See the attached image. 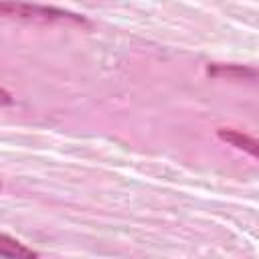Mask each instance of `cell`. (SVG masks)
Segmentation results:
<instances>
[{
  "mask_svg": "<svg viewBox=\"0 0 259 259\" xmlns=\"http://www.w3.org/2000/svg\"><path fill=\"white\" fill-rule=\"evenodd\" d=\"M0 186H2V182H0Z\"/></svg>",
  "mask_w": 259,
  "mask_h": 259,
  "instance_id": "obj_6",
  "label": "cell"
},
{
  "mask_svg": "<svg viewBox=\"0 0 259 259\" xmlns=\"http://www.w3.org/2000/svg\"><path fill=\"white\" fill-rule=\"evenodd\" d=\"M0 257L6 259H30V257H38V253L30 247H26L24 243H20L18 239L0 233Z\"/></svg>",
  "mask_w": 259,
  "mask_h": 259,
  "instance_id": "obj_3",
  "label": "cell"
},
{
  "mask_svg": "<svg viewBox=\"0 0 259 259\" xmlns=\"http://www.w3.org/2000/svg\"><path fill=\"white\" fill-rule=\"evenodd\" d=\"M14 103V97L4 89V87H0V107H4V105H12Z\"/></svg>",
  "mask_w": 259,
  "mask_h": 259,
  "instance_id": "obj_5",
  "label": "cell"
},
{
  "mask_svg": "<svg viewBox=\"0 0 259 259\" xmlns=\"http://www.w3.org/2000/svg\"><path fill=\"white\" fill-rule=\"evenodd\" d=\"M0 16L12 20H24V22H38V24H53V22L87 24V18L75 12L55 6L34 4V2H22V0H0Z\"/></svg>",
  "mask_w": 259,
  "mask_h": 259,
  "instance_id": "obj_1",
  "label": "cell"
},
{
  "mask_svg": "<svg viewBox=\"0 0 259 259\" xmlns=\"http://www.w3.org/2000/svg\"><path fill=\"white\" fill-rule=\"evenodd\" d=\"M206 73L210 77H227V79H255L257 71L253 67H243V65H223V63H212L206 67Z\"/></svg>",
  "mask_w": 259,
  "mask_h": 259,
  "instance_id": "obj_4",
  "label": "cell"
},
{
  "mask_svg": "<svg viewBox=\"0 0 259 259\" xmlns=\"http://www.w3.org/2000/svg\"><path fill=\"white\" fill-rule=\"evenodd\" d=\"M217 136H219V140L227 142L229 146H233V148H237V150L247 152V154L253 156V158H257V154H259L257 140L251 138V136H247V134H243V132L229 130V127H219V130H217Z\"/></svg>",
  "mask_w": 259,
  "mask_h": 259,
  "instance_id": "obj_2",
  "label": "cell"
}]
</instances>
